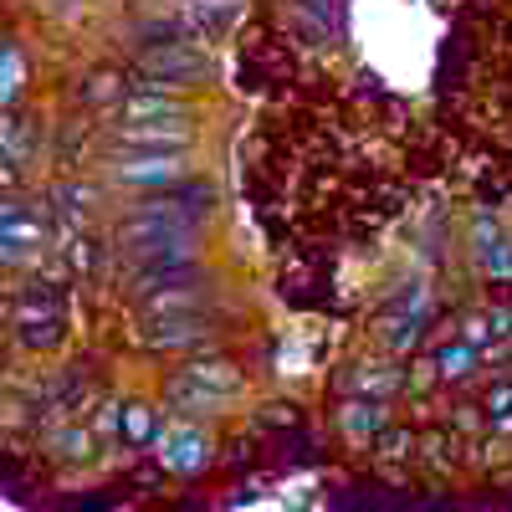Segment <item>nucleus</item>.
<instances>
[{"instance_id": "1", "label": "nucleus", "mask_w": 512, "mask_h": 512, "mask_svg": "<svg viewBox=\"0 0 512 512\" xmlns=\"http://www.w3.org/2000/svg\"><path fill=\"white\" fill-rule=\"evenodd\" d=\"M67 333V297L52 282H31L11 303V338L21 349H57Z\"/></svg>"}, {"instance_id": "2", "label": "nucleus", "mask_w": 512, "mask_h": 512, "mask_svg": "<svg viewBox=\"0 0 512 512\" xmlns=\"http://www.w3.org/2000/svg\"><path fill=\"white\" fill-rule=\"evenodd\" d=\"M236 390H241V374H236V364H226V359L190 364V369H180L175 379L164 384L169 405H180V410H216V405H226Z\"/></svg>"}, {"instance_id": "3", "label": "nucleus", "mask_w": 512, "mask_h": 512, "mask_svg": "<svg viewBox=\"0 0 512 512\" xmlns=\"http://www.w3.org/2000/svg\"><path fill=\"white\" fill-rule=\"evenodd\" d=\"M185 118H190V108L164 93H139V98L118 103V123L128 139H164V128L169 134H185Z\"/></svg>"}, {"instance_id": "4", "label": "nucleus", "mask_w": 512, "mask_h": 512, "mask_svg": "<svg viewBox=\"0 0 512 512\" xmlns=\"http://www.w3.org/2000/svg\"><path fill=\"white\" fill-rule=\"evenodd\" d=\"M205 333L210 328L195 308H185V313H144V344L149 349H190Z\"/></svg>"}, {"instance_id": "5", "label": "nucleus", "mask_w": 512, "mask_h": 512, "mask_svg": "<svg viewBox=\"0 0 512 512\" xmlns=\"http://www.w3.org/2000/svg\"><path fill=\"white\" fill-rule=\"evenodd\" d=\"M200 57L195 52H185V47H175V41H164V47H154V52H144V62H139V72H144V82H190V77H200Z\"/></svg>"}, {"instance_id": "6", "label": "nucleus", "mask_w": 512, "mask_h": 512, "mask_svg": "<svg viewBox=\"0 0 512 512\" xmlns=\"http://www.w3.org/2000/svg\"><path fill=\"white\" fill-rule=\"evenodd\" d=\"M159 461L169 466V472H200V466L210 461L205 431H195V425H175V431L159 441Z\"/></svg>"}, {"instance_id": "7", "label": "nucleus", "mask_w": 512, "mask_h": 512, "mask_svg": "<svg viewBox=\"0 0 512 512\" xmlns=\"http://www.w3.org/2000/svg\"><path fill=\"white\" fill-rule=\"evenodd\" d=\"M118 436L128 441V446H149L154 441V410L149 405H123V415H118Z\"/></svg>"}, {"instance_id": "8", "label": "nucleus", "mask_w": 512, "mask_h": 512, "mask_svg": "<svg viewBox=\"0 0 512 512\" xmlns=\"http://www.w3.org/2000/svg\"><path fill=\"white\" fill-rule=\"evenodd\" d=\"M123 175V185H164V180H180V164L175 159H149V164H128V169H118Z\"/></svg>"}, {"instance_id": "9", "label": "nucleus", "mask_w": 512, "mask_h": 512, "mask_svg": "<svg viewBox=\"0 0 512 512\" xmlns=\"http://www.w3.org/2000/svg\"><path fill=\"white\" fill-rule=\"evenodd\" d=\"M52 446H57V456H82V461H88L93 456V436L88 431H82V425H67V431H52Z\"/></svg>"}, {"instance_id": "10", "label": "nucleus", "mask_w": 512, "mask_h": 512, "mask_svg": "<svg viewBox=\"0 0 512 512\" xmlns=\"http://www.w3.org/2000/svg\"><path fill=\"white\" fill-rule=\"evenodd\" d=\"M113 98H123V82H118L113 72L88 77V88H82V103H113Z\"/></svg>"}, {"instance_id": "11", "label": "nucleus", "mask_w": 512, "mask_h": 512, "mask_svg": "<svg viewBox=\"0 0 512 512\" xmlns=\"http://www.w3.org/2000/svg\"><path fill=\"white\" fill-rule=\"evenodd\" d=\"M466 364H472V349H466V344H456V349H441L436 354V369L451 379V374H466Z\"/></svg>"}, {"instance_id": "12", "label": "nucleus", "mask_w": 512, "mask_h": 512, "mask_svg": "<svg viewBox=\"0 0 512 512\" xmlns=\"http://www.w3.org/2000/svg\"><path fill=\"white\" fill-rule=\"evenodd\" d=\"M487 415L497 425H512V384H497V390L487 395Z\"/></svg>"}]
</instances>
